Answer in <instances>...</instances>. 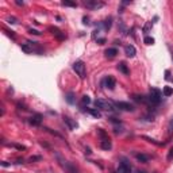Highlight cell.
Here are the masks:
<instances>
[{
    "label": "cell",
    "mask_w": 173,
    "mask_h": 173,
    "mask_svg": "<svg viewBox=\"0 0 173 173\" xmlns=\"http://www.w3.org/2000/svg\"><path fill=\"white\" fill-rule=\"evenodd\" d=\"M162 99V92L157 88H152L150 89V95L147 96V103H150L152 105H158Z\"/></svg>",
    "instance_id": "cell-1"
},
{
    "label": "cell",
    "mask_w": 173,
    "mask_h": 173,
    "mask_svg": "<svg viewBox=\"0 0 173 173\" xmlns=\"http://www.w3.org/2000/svg\"><path fill=\"white\" fill-rule=\"evenodd\" d=\"M73 70L77 73V76L80 78H85L86 76V68H85V64L82 61H76L73 64Z\"/></svg>",
    "instance_id": "cell-2"
},
{
    "label": "cell",
    "mask_w": 173,
    "mask_h": 173,
    "mask_svg": "<svg viewBox=\"0 0 173 173\" xmlns=\"http://www.w3.org/2000/svg\"><path fill=\"white\" fill-rule=\"evenodd\" d=\"M95 105H96V108L104 110V111H112V110H114L111 101L104 100V99H97V100L95 101Z\"/></svg>",
    "instance_id": "cell-3"
},
{
    "label": "cell",
    "mask_w": 173,
    "mask_h": 173,
    "mask_svg": "<svg viewBox=\"0 0 173 173\" xmlns=\"http://www.w3.org/2000/svg\"><path fill=\"white\" fill-rule=\"evenodd\" d=\"M84 6L89 10H99V8H101V7H104V3L97 2V0H85Z\"/></svg>",
    "instance_id": "cell-4"
},
{
    "label": "cell",
    "mask_w": 173,
    "mask_h": 173,
    "mask_svg": "<svg viewBox=\"0 0 173 173\" xmlns=\"http://www.w3.org/2000/svg\"><path fill=\"white\" fill-rule=\"evenodd\" d=\"M115 105L120 110V111H127V112H133V111H134V105L127 103V101H116Z\"/></svg>",
    "instance_id": "cell-5"
},
{
    "label": "cell",
    "mask_w": 173,
    "mask_h": 173,
    "mask_svg": "<svg viewBox=\"0 0 173 173\" xmlns=\"http://www.w3.org/2000/svg\"><path fill=\"white\" fill-rule=\"evenodd\" d=\"M119 172L120 173H131V165L127 160H122L119 164Z\"/></svg>",
    "instance_id": "cell-6"
},
{
    "label": "cell",
    "mask_w": 173,
    "mask_h": 173,
    "mask_svg": "<svg viewBox=\"0 0 173 173\" xmlns=\"http://www.w3.org/2000/svg\"><path fill=\"white\" fill-rule=\"evenodd\" d=\"M115 84H116V81H115V78H114L112 76H107L103 80V85L105 86V88H108V89H114V88H115Z\"/></svg>",
    "instance_id": "cell-7"
},
{
    "label": "cell",
    "mask_w": 173,
    "mask_h": 173,
    "mask_svg": "<svg viewBox=\"0 0 173 173\" xmlns=\"http://www.w3.org/2000/svg\"><path fill=\"white\" fill-rule=\"evenodd\" d=\"M64 122H65V124L68 126L69 130H76L78 127L77 122L74 119H72V118H69V116H64Z\"/></svg>",
    "instance_id": "cell-8"
},
{
    "label": "cell",
    "mask_w": 173,
    "mask_h": 173,
    "mask_svg": "<svg viewBox=\"0 0 173 173\" xmlns=\"http://www.w3.org/2000/svg\"><path fill=\"white\" fill-rule=\"evenodd\" d=\"M30 124H33V126H39L42 123V115L41 114H34L33 116L30 118Z\"/></svg>",
    "instance_id": "cell-9"
},
{
    "label": "cell",
    "mask_w": 173,
    "mask_h": 173,
    "mask_svg": "<svg viewBox=\"0 0 173 173\" xmlns=\"http://www.w3.org/2000/svg\"><path fill=\"white\" fill-rule=\"evenodd\" d=\"M100 147H101V149H104V150H110V149L112 147L111 141H110L108 137H107V138H103V139L100 141Z\"/></svg>",
    "instance_id": "cell-10"
},
{
    "label": "cell",
    "mask_w": 173,
    "mask_h": 173,
    "mask_svg": "<svg viewBox=\"0 0 173 173\" xmlns=\"http://www.w3.org/2000/svg\"><path fill=\"white\" fill-rule=\"evenodd\" d=\"M50 31H52L53 35H56V37L58 39H61V41H62V39H65V34L62 33L60 29H57V27H50Z\"/></svg>",
    "instance_id": "cell-11"
},
{
    "label": "cell",
    "mask_w": 173,
    "mask_h": 173,
    "mask_svg": "<svg viewBox=\"0 0 173 173\" xmlns=\"http://www.w3.org/2000/svg\"><path fill=\"white\" fill-rule=\"evenodd\" d=\"M135 52H137V50H135V48L133 45H127L124 48V54L127 57H134L135 56Z\"/></svg>",
    "instance_id": "cell-12"
},
{
    "label": "cell",
    "mask_w": 173,
    "mask_h": 173,
    "mask_svg": "<svg viewBox=\"0 0 173 173\" xmlns=\"http://www.w3.org/2000/svg\"><path fill=\"white\" fill-rule=\"evenodd\" d=\"M118 70L122 72L123 74H129L130 73V70H129L127 64H126V62H119V64H118Z\"/></svg>",
    "instance_id": "cell-13"
},
{
    "label": "cell",
    "mask_w": 173,
    "mask_h": 173,
    "mask_svg": "<svg viewBox=\"0 0 173 173\" xmlns=\"http://www.w3.org/2000/svg\"><path fill=\"white\" fill-rule=\"evenodd\" d=\"M104 54H105V57H107V58H114L118 54V50L115 48H110V49L105 50Z\"/></svg>",
    "instance_id": "cell-14"
},
{
    "label": "cell",
    "mask_w": 173,
    "mask_h": 173,
    "mask_svg": "<svg viewBox=\"0 0 173 173\" xmlns=\"http://www.w3.org/2000/svg\"><path fill=\"white\" fill-rule=\"evenodd\" d=\"M162 95L164 96H172L173 95V88H172V86H164V89H162Z\"/></svg>",
    "instance_id": "cell-15"
},
{
    "label": "cell",
    "mask_w": 173,
    "mask_h": 173,
    "mask_svg": "<svg viewBox=\"0 0 173 173\" xmlns=\"http://www.w3.org/2000/svg\"><path fill=\"white\" fill-rule=\"evenodd\" d=\"M65 99H66V101H68L69 104H74V103H76V97H74V93H72V92H69L68 95L65 96Z\"/></svg>",
    "instance_id": "cell-16"
},
{
    "label": "cell",
    "mask_w": 173,
    "mask_h": 173,
    "mask_svg": "<svg viewBox=\"0 0 173 173\" xmlns=\"http://www.w3.org/2000/svg\"><path fill=\"white\" fill-rule=\"evenodd\" d=\"M135 158L138 160V161H141V162H147L149 161V156H146V154H142V153H138V154H135Z\"/></svg>",
    "instance_id": "cell-17"
},
{
    "label": "cell",
    "mask_w": 173,
    "mask_h": 173,
    "mask_svg": "<svg viewBox=\"0 0 173 173\" xmlns=\"http://www.w3.org/2000/svg\"><path fill=\"white\" fill-rule=\"evenodd\" d=\"M86 111H88L89 114H91L92 116H95V118H100V116H101V114L99 112V110H95V108H88Z\"/></svg>",
    "instance_id": "cell-18"
},
{
    "label": "cell",
    "mask_w": 173,
    "mask_h": 173,
    "mask_svg": "<svg viewBox=\"0 0 173 173\" xmlns=\"http://www.w3.org/2000/svg\"><path fill=\"white\" fill-rule=\"evenodd\" d=\"M62 6H65V7H77V3L76 2H70V0H64V2H62Z\"/></svg>",
    "instance_id": "cell-19"
},
{
    "label": "cell",
    "mask_w": 173,
    "mask_h": 173,
    "mask_svg": "<svg viewBox=\"0 0 173 173\" xmlns=\"http://www.w3.org/2000/svg\"><path fill=\"white\" fill-rule=\"evenodd\" d=\"M173 134V116L171 118V120H169V124H168V135L171 137Z\"/></svg>",
    "instance_id": "cell-20"
},
{
    "label": "cell",
    "mask_w": 173,
    "mask_h": 173,
    "mask_svg": "<svg viewBox=\"0 0 173 173\" xmlns=\"http://www.w3.org/2000/svg\"><path fill=\"white\" fill-rule=\"evenodd\" d=\"M111 22H112V19L110 18V19H105V21L103 22V27H104V30H108L110 27H111Z\"/></svg>",
    "instance_id": "cell-21"
},
{
    "label": "cell",
    "mask_w": 173,
    "mask_h": 173,
    "mask_svg": "<svg viewBox=\"0 0 173 173\" xmlns=\"http://www.w3.org/2000/svg\"><path fill=\"white\" fill-rule=\"evenodd\" d=\"M143 42L146 43V45H153V43H154V39H153L152 37H145Z\"/></svg>",
    "instance_id": "cell-22"
},
{
    "label": "cell",
    "mask_w": 173,
    "mask_h": 173,
    "mask_svg": "<svg viewBox=\"0 0 173 173\" xmlns=\"http://www.w3.org/2000/svg\"><path fill=\"white\" fill-rule=\"evenodd\" d=\"M81 101H82V104H89L91 103V97L89 96H82V99H81Z\"/></svg>",
    "instance_id": "cell-23"
},
{
    "label": "cell",
    "mask_w": 173,
    "mask_h": 173,
    "mask_svg": "<svg viewBox=\"0 0 173 173\" xmlns=\"http://www.w3.org/2000/svg\"><path fill=\"white\" fill-rule=\"evenodd\" d=\"M7 22H8V23H11V25H15V23H18V21H16V18H14V16H11V18H8V19H7Z\"/></svg>",
    "instance_id": "cell-24"
},
{
    "label": "cell",
    "mask_w": 173,
    "mask_h": 173,
    "mask_svg": "<svg viewBox=\"0 0 173 173\" xmlns=\"http://www.w3.org/2000/svg\"><path fill=\"white\" fill-rule=\"evenodd\" d=\"M152 26H153V23H152V22H147V23H146V26L143 27V31H145V33H147V31H149V29H150Z\"/></svg>",
    "instance_id": "cell-25"
},
{
    "label": "cell",
    "mask_w": 173,
    "mask_h": 173,
    "mask_svg": "<svg viewBox=\"0 0 173 173\" xmlns=\"http://www.w3.org/2000/svg\"><path fill=\"white\" fill-rule=\"evenodd\" d=\"M29 33H30V34H34V35H39V34H41L38 30H33V29H30V30H29Z\"/></svg>",
    "instance_id": "cell-26"
},
{
    "label": "cell",
    "mask_w": 173,
    "mask_h": 173,
    "mask_svg": "<svg viewBox=\"0 0 173 173\" xmlns=\"http://www.w3.org/2000/svg\"><path fill=\"white\" fill-rule=\"evenodd\" d=\"M168 160H169V161L173 160V147L171 149V152H169V154H168Z\"/></svg>",
    "instance_id": "cell-27"
},
{
    "label": "cell",
    "mask_w": 173,
    "mask_h": 173,
    "mask_svg": "<svg viewBox=\"0 0 173 173\" xmlns=\"http://www.w3.org/2000/svg\"><path fill=\"white\" fill-rule=\"evenodd\" d=\"M104 42H105V39H104V38H99V39H97V43H99V45H103Z\"/></svg>",
    "instance_id": "cell-28"
},
{
    "label": "cell",
    "mask_w": 173,
    "mask_h": 173,
    "mask_svg": "<svg viewBox=\"0 0 173 173\" xmlns=\"http://www.w3.org/2000/svg\"><path fill=\"white\" fill-rule=\"evenodd\" d=\"M82 21H84V25H89V22H88V18H84V19H82Z\"/></svg>",
    "instance_id": "cell-29"
},
{
    "label": "cell",
    "mask_w": 173,
    "mask_h": 173,
    "mask_svg": "<svg viewBox=\"0 0 173 173\" xmlns=\"http://www.w3.org/2000/svg\"><path fill=\"white\" fill-rule=\"evenodd\" d=\"M16 4H18V6H23L25 3H23V2H19V0H16Z\"/></svg>",
    "instance_id": "cell-30"
},
{
    "label": "cell",
    "mask_w": 173,
    "mask_h": 173,
    "mask_svg": "<svg viewBox=\"0 0 173 173\" xmlns=\"http://www.w3.org/2000/svg\"><path fill=\"white\" fill-rule=\"evenodd\" d=\"M2 165H3V166H8V165H10V164H7V162H6V161H4V162H2Z\"/></svg>",
    "instance_id": "cell-31"
},
{
    "label": "cell",
    "mask_w": 173,
    "mask_h": 173,
    "mask_svg": "<svg viewBox=\"0 0 173 173\" xmlns=\"http://www.w3.org/2000/svg\"><path fill=\"white\" fill-rule=\"evenodd\" d=\"M137 173H146V172H143V171H139V172H137Z\"/></svg>",
    "instance_id": "cell-32"
},
{
    "label": "cell",
    "mask_w": 173,
    "mask_h": 173,
    "mask_svg": "<svg viewBox=\"0 0 173 173\" xmlns=\"http://www.w3.org/2000/svg\"><path fill=\"white\" fill-rule=\"evenodd\" d=\"M112 173H118V172H112Z\"/></svg>",
    "instance_id": "cell-33"
}]
</instances>
